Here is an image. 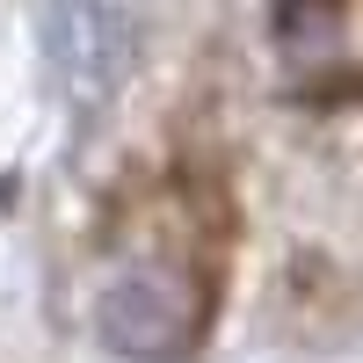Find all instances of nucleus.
Instances as JSON below:
<instances>
[{
  "mask_svg": "<svg viewBox=\"0 0 363 363\" xmlns=\"http://www.w3.org/2000/svg\"><path fill=\"white\" fill-rule=\"evenodd\" d=\"M203 327V291L182 269H124L102 291V335L138 356V363H167L196 342Z\"/></svg>",
  "mask_w": 363,
  "mask_h": 363,
  "instance_id": "f257e3e1",
  "label": "nucleus"
},
{
  "mask_svg": "<svg viewBox=\"0 0 363 363\" xmlns=\"http://www.w3.org/2000/svg\"><path fill=\"white\" fill-rule=\"evenodd\" d=\"M284 44L298 51V66L320 73V66H342L363 73V8H320V15H284Z\"/></svg>",
  "mask_w": 363,
  "mask_h": 363,
  "instance_id": "f03ea898",
  "label": "nucleus"
}]
</instances>
